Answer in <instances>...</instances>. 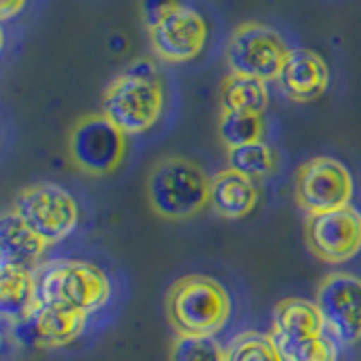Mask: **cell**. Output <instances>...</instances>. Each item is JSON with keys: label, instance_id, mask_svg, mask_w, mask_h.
Segmentation results:
<instances>
[{"label": "cell", "instance_id": "9a60e30c", "mask_svg": "<svg viewBox=\"0 0 361 361\" xmlns=\"http://www.w3.org/2000/svg\"><path fill=\"white\" fill-rule=\"evenodd\" d=\"M325 332L323 316L316 302L302 298L280 300L271 314V338L274 341H302Z\"/></svg>", "mask_w": 361, "mask_h": 361}, {"label": "cell", "instance_id": "30bf717a", "mask_svg": "<svg viewBox=\"0 0 361 361\" xmlns=\"http://www.w3.org/2000/svg\"><path fill=\"white\" fill-rule=\"evenodd\" d=\"M149 32L152 50L158 59L167 63H183L195 59L208 41V25L197 9L176 3L172 9L158 18Z\"/></svg>", "mask_w": 361, "mask_h": 361}, {"label": "cell", "instance_id": "ac0fdd59", "mask_svg": "<svg viewBox=\"0 0 361 361\" xmlns=\"http://www.w3.org/2000/svg\"><path fill=\"white\" fill-rule=\"evenodd\" d=\"M219 106L221 111L257 113V116H262L269 106L267 82L228 73L219 84Z\"/></svg>", "mask_w": 361, "mask_h": 361}, {"label": "cell", "instance_id": "5b68a950", "mask_svg": "<svg viewBox=\"0 0 361 361\" xmlns=\"http://www.w3.org/2000/svg\"><path fill=\"white\" fill-rule=\"evenodd\" d=\"M9 208L16 210L48 246L63 242L79 224V206L75 197L56 183H34L23 188Z\"/></svg>", "mask_w": 361, "mask_h": 361}, {"label": "cell", "instance_id": "7c38bea8", "mask_svg": "<svg viewBox=\"0 0 361 361\" xmlns=\"http://www.w3.org/2000/svg\"><path fill=\"white\" fill-rule=\"evenodd\" d=\"M43 307L39 278L34 269L0 264V312L5 323L23 327Z\"/></svg>", "mask_w": 361, "mask_h": 361}, {"label": "cell", "instance_id": "2e32d148", "mask_svg": "<svg viewBox=\"0 0 361 361\" xmlns=\"http://www.w3.org/2000/svg\"><path fill=\"white\" fill-rule=\"evenodd\" d=\"M45 248L48 244L30 228L16 210L7 208L3 212V221H0V257L3 259L0 264L34 269Z\"/></svg>", "mask_w": 361, "mask_h": 361}, {"label": "cell", "instance_id": "6da1fadb", "mask_svg": "<svg viewBox=\"0 0 361 361\" xmlns=\"http://www.w3.org/2000/svg\"><path fill=\"white\" fill-rule=\"evenodd\" d=\"M165 106L163 84L149 59H135L106 86L102 113L124 135L149 131Z\"/></svg>", "mask_w": 361, "mask_h": 361}, {"label": "cell", "instance_id": "277c9868", "mask_svg": "<svg viewBox=\"0 0 361 361\" xmlns=\"http://www.w3.org/2000/svg\"><path fill=\"white\" fill-rule=\"evenodd\" d=\"M43 305L93 314L111 300V280L97 264L82 259H54L37 271Z\"/></svg>", "mask_w": 361, "mask_h": 361}, {"label": "cell", "instance_id": "3957f363", "mask_svg": "<svg viewBox=\"0 0 361 361\" xmlns=\"http://www.w3.org/2000/svg\"><path fill=\"white\" fill-rule=\"evenodd\" d=\"M165 310L178 336H214L231 319V296L208 276H185L169 287Z\"/></svg>", "mask_w": 361, "mask_h": 361}, {"label": "cell", "instance_id": "52a82bcc", "mask_svg": "<svg viewBox=\"0 0 361 361\" xmlns=\"http://www.w3.org/2000/svg\"><path fill=\"white\" fill-rule=\"evenodd\" d=\"M291 50L280 34L264 23L237 25L226 45V63L231 73L274 82L280 79Z\"/></svg>", "mask_w": 361, "mask_h": 361}, {"label": "cell", "instance_id": "e0dca14e", "mask_svg": "<svg viewBox=\"0 0 361 361\" xmlns=\"http://www.w3.org/2000/svg\"><path fill=\"white\" fill-rule=\"evenodd\" d=\"M88 314L61 307V305H43L34 321L27 323L34 343L41 348H63L82 336Z\"/></svg>", "mask_w": 361, "mask_h": 361}, {"label": "cell", "instance_id": "d6986e66", "mask_svg": "<svg viewBox=\"0 0 361 361\" xmlns=\"http://www.w3.org/2000/svg\"><path fill=\"white\" fill-rule=\"evenodd\" d=\"M262 133H264V124H262V116H257V113H240V111L219 113L217 135L226 145V149L262 140Z\"/></svg>", "mask_w": 361, "mask_h": 361}, {"label": "cell", "instance_id": "ba28073f", "mask_svg": "<svg viewBox=\"0 0 361 361\" xmlns=\"http://www.w3.org/2000/svg\"><path fill=\"white\" fill-rule=\"evenodd\" d=\"M353 192V174L332 156H316L305 161L293 178V197L307 214L348 208Z\"/></svg>", "mask_w": 361, "mask_h": 361}, {"label": "cell", "instance_id": "4fadbf2b", "mask_svg": "<svg viewBox=\"0 0 361 361\" xmlns=\"http://www.w3.org/2000/svg\"><path fill=\"white\" fill-rule=\"evenodd\" d=\"M278 82L289 99L312 102L325 93L327 84H330V68L314 50H291Z\"/></svg>", "mask_w": 361, "mask_h": 361}, {"label": "cell", "instance_id": "7402d4cb", "mask_svg": "<svg viewBox=\"0 0 361 361\" xmlns=\"http://www.w3.org/2000/svg\"><path fill=\"white\" fill-rule=\"evenodd\" d=\"M226 361H282L271 334L244 332L226 348Z\"/></svg>", "mask_w": 361, "mask_h": 361}, {"label": "cell", "instance_id": "44dd1931", "mask_svg": "<svg viewBox=\"0 0 361 361\" xmlns=\"http://www.w3.org/2000/svg\"><path fill=\"white\" fill-rule=\"evenodd\" d=\"M282 361H336L338 348L330 334L302 338V341H276Z\"/></svg>", "mask_w": 361, "mask_h": 361}, {"label": "cell", "instance_id": "7a4b0ae2", "mask_svg": "<svg viewBox=\"0 0 361 361\" xmlns=\"http://www.w3.org/2000/svg\"><path fill=\"white\" fill-rule=\"evenodd\" d=\"M147 201L161 219L183 221L210 206V178L185 156H165L149 169Z\"/></svg>", "mask_w": 361, "mask_h": 361}, {"label": "cell", "instance_id": "8992f818", "mask_svg": "<svg viewBox=\"0 0 361 361\" xmlns=\"http://www.w3.org/2000/svg\"><path fill=\"white\" fill-rule=\"evenodd\" d=\"M127 154V135L104 113L79 118L68 133V156L88 176H109Z\"/></svg>", "mask_w": 361, "mask_h": 361}, {"label": "cell", "instance_id": "ffe728a7", "mask_svg": "<svg viewBox=\"0 0 361 361\" xmlns=\"http://www.w3.org/2000/svg\"><path fill=\"white\" fill-rule=\"evenodd\" d=\"M228 158V167L240 172L248 178H264L276 169V154L271 149V145L264 140L248 142L242 147H233L226 154Z\"/></svg>", "mask_w": 361, "mask_h": 361}, {"label": "cell", "instance_id": "603a6c76", "mask_svg": "<svg viewBox=\"0 0 361 361\" xmlns=\"http://www.w3.org/2000/svg\"><path fill=\"white\" fill-rule=\"evenodd\" d=\"M169 361H226V350L214 336H176Z\"/></svg>", "mask_w": 361, "mask_h": 361}, {"label": "cell", "instance_id": "d4e9b609", "mask_svg": "<svg viewBox=\"0 0 361 361\" xmlns=\"http://www.w3.org/2000/svg\"><path fill=\"white\" fill-rule=\"evenodd\" d=\"M23 5H25V0H0V18H11L23 9Z\"/></svg>", "mask_w": 361, "mask_h": 361}, {"label": "cell", "instance_id": "8fae6325", "mask_svg": "<svg viewBox=\"0 0 361 361\" xmlns=\"http://www.w3.org/2000/svg\"><path fill=\"white\" fill-rule=\"evenodd\" d=\"M305 240L321 262H350L361 251V212L348 206L323 214H310L305 224Z\"/></svg>", "mask_w": 361, "mask_h": 361}, {"label": "cell", "instance_id": "5bb4252c", "mask_svg": "<svg viewBox=\"0 0 361 361\" xmlns=\"http://www.w3.org/2000/svg\"><path fill=\"white\" fill-rule=\"evenodd\" d=\"M257 185L235 169H221L210 178V208L224 219H242L257 206Z\"/></svg>", "mask_w": 361, "mask_h": 361}, {"label": "cell", "instance_id": "9c48e42d", "mask_svg": "<svg viewBox=\"0 0 361 361\" xmlns=\"http://www.w3.org/2000/svg\"><path fill=\"white\" fill-rule=\"evenodd\" d=\"M325 332L338 345H355L361 341V276L336 271L321 280L316 289Z\"/></svg>", "mask_w": 361, "mask_h": 361}, {"label": "cell", "instance_id": "cb8c5ba5", "mask_svg": "<svg viewBox=\"0 0 361 361\" xmlns=\"http://www.w3.org/2000/svg\"><path fill=\"white\" fill-rule=\"evenodd\" d=\"M176 5V0H140V9H142V20L147 23V27L154 25V23L167 14L169 9Z\"/></svg>", "mask_w": 361, "mask_h": 361}]
</instances>
